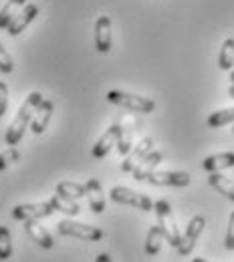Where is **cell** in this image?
<instances>
[{
  "label": "cell",
  "instance_id": "5bb4252c",
  "mask_svg": "<svg viewBox=\"0 0 234 262\" xmlns=\"http://www.w3.org/2000/svg\"><path fill=\"white\" fill-rule=\"evenodd\" d=\"M85 198L89 200V206H91V210L95 214H101L105 210V196H103L99 180H95V178L87 180V184H85Z\"/></svg>",
  "mask_w": 234,
  "mask_h": 262
},
{
  "label": "cell",
  "instance_id": "e575fe53",
  "mask_svg": "<svg viewBox=\"0 0 234 262\" xmlns=\"http://www.w3.org/2000/svg\"><path fill=\"white\" fill-rule=\"evenodd\" d=\"M232 131H234V129H232Z\"/></svg>",
  "mask_w": 234,
  "mask_h": 262
},
{
  "label": "cell",
  "instance_id": "52a82bcc",
  "mask_svg": "<svg viewBox=\"0 0 234 262\" xmlns=\"http://www.w3.org/2000/svg\"><path fill=\"white\" fill-rule=\"evenodd\" d=\"M204 226H206V218L200 216V214L194 216V218L190 220L188 228H186L184 236H182V240H180V246L176 248V250L180 252V256H190V252L194 250V246H196L200 234L204 232Z\"/></svg>",
  "mask_w": 234,
  "mask_h": 262
},
{
  "label": "cell",
  "instance_id": "ffe728a7",
  "mask_svg": "<svg viewBox=\"0 0 234 262\" xmlns=\"http://www.w3.org/2000/svg\"><path fill=\"white\" fill-rule=\"evenodd\" d=\"M218 67L222 71H232L234 69V38H226L220 47L218 55Z\"/></svg>",
  "mask_w": 234,
  "mask_h": 262
},
{
  "label": "cell",
  "instance_id": "d6a6232c",
  "mask_svg": "<svg viewBox=\"0 0 234 262\" xmlns=\"http://www.w3.org/2000/svg\"><path fill=\"white\" fill-rule=\"evenodd\" d=\"M192 262H208V260H206V258H194Z\"/></svg>",
  "mask_w": 234,
  "mask_h": 262
},
{
  "label": "cell",
  "instance_id": "2e32d148",
  "mask_svg": "<svg viewBox=\"0 0 234 262\" xmlns=\"http://www.w3.org/2000/svg\"><path fill=\"white\" fill-rule=\"evenodd\" d=\"M25 230H27V234L33 238L34 242L38 244V246H42V248H53V236L49 234V230L45 228L42 224H38V220H27L25 222Z\"/></svg>",
  "mask_w": 234,
  "mask_h": 262
},
{
  "label": "cell",
  "instance_id": "484cf974",
  "mask_svg": "<svg viewBox=\"0 0 234 262\" xmlns=\"http://www.w3.org/2000/svg\"><path fill=\"white\" fill-rule=\"evenodd\" d=\"M132 137H134V129L123 127V133H121V137H119V141H117V151H119L121 156H127V154L132 151V147H134Z\"/></svg>",
  "mask_w": 234,
  "mask_h": 262
},
{
  "label": "cell",
  "instance_id": "d4e9b609",
  "mask_svg": "<svg viewBox=\"0 0 234 262\" xmlns=\"http://www.w3.org/2000/svg\"><path fill=\"white\" fill-rule=\"evenodd\" d=\"M12 254V238L10 230L6 226H0V260H8Z\"/></svg>",
  "mask_w": 234,
  "mask_h": 262
},
{
  "label": "cell",
  "instance_id": "4fadbf2b",
  "mask_svg": "<svg viewBox=\"0 0 234 262\" xmlns=\"http://www.w3.org/2000/svg\"><path fill=\"white\" fill-rule=\"evenodd\" d=\"M95 49L103 55L111 51V18L109 16H99L95 20Z\"/></svg>",
  "mask_w": 234,
  "mask_h": 262
},
{
  "label": "cell",
  "instance_id": "ac0fdd59",
  "mask_svg": "<svg viewBox=\"0 0 234 262\" xmlns=\"http://www.w3.org/2000/svg\"><path fill=\"white\" fill-rule=\"evenodd\" d=\"M49 204L53 206L55 212H63L67 216H77L81 212V206H79V200H71L67 196H61V194H55V196L49 200Z\"/></svg>",
  "mask_w": 234,
  "mask_h": 262
},
{
  "label": "cell",
  "instance_id": "cb8c5ba5",
  "mask_svg": "<svg viewBox=\"0 0 234 262\" xmlns=\"http://www.w3.org/2000/svg\"><path fill=\"white\" fill-rule=\"evenodd\" d=\"M57 194L67 196L71 200H79L85 196V186L75 184V182H61V184H57Z\"/></svg>",
  "mask_w": 234,
  "mask_h": 262
},
{
  "label": "cell",
  "instance_id": "7a4b0ae2",
  "mask_svg": "<svg viewBox=\"0 0 234 262\" xmlns=\"http://www.w3.org/2000/svg\"><path fill=\"white\" fill-rule=\"evenodd\" d=\"M154 212L158 216V226L164 232V238L167 240V244L172 248H178L180 246V240H182V234L176 226V220H174V212H172V206L167 200H158L154 202Z\"/></svg>",
  "mask_w": 234,
  "mask_h": 262
},
{
  "label": "cell",
  "instance_id": "603a6c76",
  "mask_svg": "<svg viewBox=\"0 0 234 262\" xmlns=\"http://www.w3.org/2000/svg\"><path fill=\"white\" fill-rule=\"evenodd\" d=\"M228 123H234V107H228V109H220L216 113H212L208 117V127L216 129V127H224Z\"/></svg>",
  "mask_w": 234,
  "mask_h": 262
},
{
  "label": "cell",
  "instance_id": "4316f807",
  "mask_svg": "<svg viewBox=\"0 0 234 262\" xmlns=\"http://www.w3.org/2000/svg\"><path fill=\"white\" fill-rule=\"evenodd\" d=\"M18 158H20V154H18V149H16V147H10V149L2 151V154H0V171H2V169H6L10 164L18 162Z\"/></svg>",
  "mask_w": 234,
  "mask_h": 262
},
{
  "label": "cell",
  "instance_id": "9c48e42d",
  "mask_svg": "<svg viewBox=\"0 0 234 262\" xmlns=\"http://www.w3.org/2000/svg\"><path fill=\"white\" fill-rule=\"evenodd\" d=\"M121 133H123V127H121V125H111V127H109V129L105 131L99 139H97V143L93 145L91 156H93L95 160H103V158H105V156H107V154L117 145V141H119Z\"/></svg>",
  "mask_w": 234,
  "mask_h": 262
},
{
  "label": "cell",
  "instance_id": "e0dca14e",
  "mask_svg": "<svg viewBox=\"0 0 234 262\" xmlns=\"http://www.w3.org/2000/svg\"><path fill=\"white\" fill-rule=\"evenodd\" d=\"M160 162H162V154L152 149V151H150V154H147V156H145V158H143V160L134 167V171H132V173H134V178L135 180H139V182H143V180H145V176H147L150 171H154V169L160 165Z\"/></svg>",
  "mask_w": 234,
  "mask_h": 262
},
{
  "label": "cell",
  "instance_id": "277c9868",
  "mask_svg": "<svg viewBox=\"0 0 234 262\" xmlns=\"http://www.w3.org/2000/svg\"><path fill=\"white\" fill-rule=\"evenodd\" d=\"M109 198L115 202V204H123V206H134L135 210H141V212H152L154 210V202L147 196L135 192L132 188H125V186H115Z\"/></svg>",
  "mask_w": 234,
  "mask_h": 262
},
{
  "label": "cell",
  "instance_id": "5b68a950",
  "mask_svg": "<svg viewBox=\"0 0 234 262\" xmlns=\"http://www.w3.org/2000/svg\"><path fill=\"white\" fill-rule=\"evenodd\" d=\"M57 230L61 236H73L85 242H97L103 238V230L97 226H89L83 222H75V220H61L57 224Z\"/></svg>",
  "mask_w": 234,
  "mask_h": 262
},
{
  "label": "cell",
  "instance_id": "f546056e",
  "mask_svg": "<svg viewBox=\"0 0 234 262\" xmlns=\"http://www.w3.org/2000/svg\"><path fill=\"white\" fill-rule=\"evenodd\" d=\"M6 107H8V87L4 81H0V117L6 113Z\"/></svg>",
  "mask_w": 234,
  "mask_h": 262
},
{
  "label": "cell",
  "instance_id": "d6986e66",
  "mask_svg": "<svg viewBox=\"0 0 234 262\" xmlns=\"http://www.w3.org/2000/svg\"><path fill=\"white\" fill-rule=\"evenodd\" d=\"M208 184H210L218 194H222V196H226L228 200H232L234 202V182L232 180H228L226 176L214 171V173L208 176Z\"/></svg>",
  "mask_w": 234,
  "mask_h": 262
},
{
  "label": "cell",
  "instance_id": "7c38bea8",
  "mask_svg": "<svg viewBox=\"0 0 234 262\" xmlns=\"http://www.w3.org/2000/svg\"><path fill=\"white\" fill-rule=\"evenodd\" d=\"M53 109H55V105H53V101H49V99H42V101L38 103V107H36V111H34V115H33V121H31L33 133L40 135L42 131L49 127V121H51V117H53Z\"/></svg>",
  "mask_w": 234,
  "mask_h": 262
},
{
  "label": "cell",
  "instance_id": "83f0119b",
  "mask_svg": "<svg viewBox=\"0 0 234 262\" xmlns=\"http://www.w3.org/2000/svg\"><path fill=\"white\" fill-rule=\"evenodd\" d=\"M14 71V63H12V57L8 55V51L2 47L0 42V73H12Z\"/></svg>",
  "mask_w": 234,
  "mask_h": 262
},
{
  "label": "cell",
  "instance_id": "8992f818",
  "mask_svg": "<svg viewBox=\"0 0 234 262\" xmlns=\"http://www.w3.org/2000/svg\"><path fill=\"white\" fill-rule=\"evenodd\" d=\"M143 182H150L154 186H169V188H186L190 186L192 178L186 171H150Z\"/></svg>",
  "mask_w": 234,
  "mask_h": 262
},
{
  "label": "cell",
  "instance_id": "ba28073f",
  "mask_svg": "<svg viewBox=\"0 0 234 262\" xmlns=\"http://www.w3.org/2000/svg\"><path fill=\"white\" fill-rule=\"evenodd\" d=\"M53 206L49 202H38V204H20L16 206L10 214L14 220L27 222V220H40V218H49L53 214Z\"/></svg>",
  "mask_w": 234,
  "mask_h": 262
},
{
  "label": "cell",
  "instance_id": "8fae6325",
  "mask_svg": "<svg viewBox=\"0 0 234 262\" xmlns=\"http://www.w3.org/2000/svg\"><path fill=\"white\" fill-rule=\"evenodd\" d=\"M152 149H154V139L152 137H143L139 143H135L134 147H132V151L125 156V160L121 164V169L123 171H134L135 165L139 164Z\"/></svg>",
  "mask_w": 234,
  "mask_h": 262
},
{
  "label": "cell",
  "instance_id": "4dcf8cb0",
  "mask_svg": "<svg viewBox=\"0 0 234 262\" xmlns=\"http://www.w3.org/2000/svg\"><path fill=\"white\" fill-rule=\"evenodd\" d=\"M95 262H111V258H109V254H105V252H103V254L97 256V260Z\"/></svg>",
  "mask_w": 234,
  "mask_h": 262
},
{
  "label": "cell",
  "instance_id": "9a60e30c",
  "mask_svg": "<svg viewBox=\"0 0 234 262\" xmlns=\"http://www.w3.org/2000/svg\"><path fill=\"white\" fill-rule=\"evenodd\" d=\"M202 167L208 171V173H214V171H222V169H228L234 167V151H224V154H214V156H208Z\"/></svg>",
  "mask_w": 234,
  "mask_h": 262
},
{
  "label": "cell",
  "instance_id": "6da1fadb",
  "mask_svg": "<svg viewBox=\"0 0 234 262\" xmlns=\"http://www.w3.org/2000/svg\"><path fill=\"white\" fill-rule=\"evenodd\" d=\"M40 101H42V95H40L38 91L29 93V97L25 99V103L20 105L18 113L14 115L12 123H10V125H8V129H6V135H4L6 145L14 147V145L23 139V135H25V131L29 129V125H31V121H33L34 111H36V107H38V103H40Z\"/></svg>",
  "mask_w": 234,
  "mask_h": 262
},
{
  "label": "cell",
  "instance_id": "836d02e7",
  "mask_svg": "<svg viewBox=\"0 0 234 262\" xmlns=\"http://www.w3.org/2000/svg\"><path fill=\"white\" fill-rule=\"evenodd\" d=\"M230 81H232V85H234V69L230 71Z\"/></svg>",
  "mask_w": 234,
  "mask_h": 262
},
{
  "label": "cell",
  "instance_id": "44dd1931",
  "mask_svg": "<svg viewBox=\"0 0 234 262\" xmlns=\"http://www.w3.org/2000/svg\"><path fill=\"white\" fill-rule=\"evenodd\" d=\"M162 242H164V232L160 226H152L147 232V238H145V252L150 256H156L162 248Z\"/></svg>",
  "mask_w": 234,
  "mask_h": 262
},
{
  "label": "cell",
  "instance_id": "f1b7e54d",
  "mask_svg": "<svg viewBox=\"0 0 234 262\" xmlns=\"http://www.w3.org/2000/svg\"><path fill=\"white\" fill-rule=\"evenodd\" d=\"M224 246H226L228 250H234V212L230 214V220H228V230H226Z\"/></svg>",
  "mask_w": 234,
  "mask_h": 262
},
{
  "label": "cell",
  "instance_id": "30bf717a",
  "mask_svg": "<svg viewBox=\"0 0 234 262\" xmlns=\"http://www.w3.org/2000/svg\"><path fill=\"white\" fill-rule=\"evenodd\" d=\"M36 16H38V6L36 4H27L20 12H16V16L10 20V25H8L6 31H8L10 36H16V34L23 33Z\"/></svg>",
  "mask_w": 234,
  "mask_h": 262
},
{
  "label": "cell",
  "instance_id": "7402d4cb",
  "mask_svg": "<svg viewBox=\"0 0 234 262\" xmlns=\"http://www.w3.org/2000/svg\"><path fill=\"white\" fill-rule=\"evenodd\" d=\"M25 2H27V0H8V2L2 6V10H0V29H8L10 20L16 16V10H18L20 6H25Z\"/></svg>",
  "mask_w": 234,
  "mask_h": 262
},
{
  "label": "cell",
  "instance_id": "3957f363",
  "mask_svg": "<svg viewBox=\"0 0 234 262\" xmlns=\"http://www.w3.org/2000/svg\"><path fill=\"white\" fill-rule=\"evenodd\" d=\"M105 99L113 105L125 107L135 113H152L156 109V101L150 97H141V95H134V93H123V91H109Z\"/></svg>",
  "mask_w": 234,
  "mask_h": 262
},
{
  "label": "cell",
  "instance_id": "1f68e13d",
  "mask_svg": "<svg viewBox=\"0 0 234 262\" xmlns=\"http://www.w3.org/2000/svg\"><path fill=\"white\" fill-rule=\"evenodd\" d=\"M228 95L234 99V85H230V89H228Z\"/></svg>",
  "mask_w": 234,
  "mask_h": 262
}]
</instances>
